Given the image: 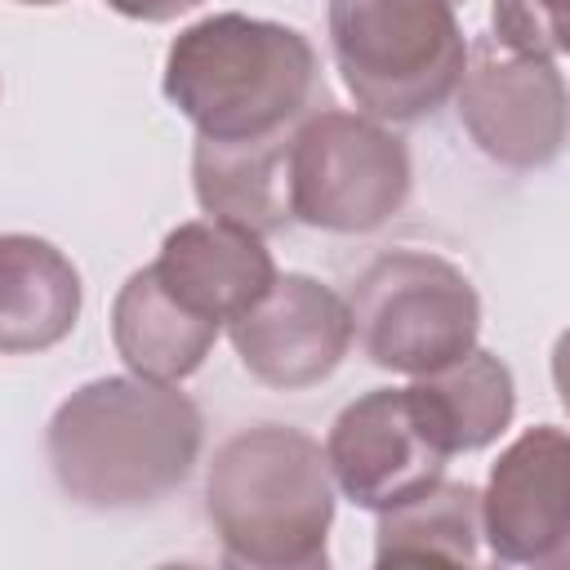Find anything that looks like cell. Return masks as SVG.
I'll use <instances>...</instances> for the list:
<instances>
[{"instance_id":"cell-1","label":"cell","mask_w":570,"mask_h":570,"mask_svg":"<svg viewBox=\"0 0 570 570\" xmlns=\"http://www.w3.org/2000/svg\"><path fill=\"white\" fill-rule=\"evenodd\" d=\"M58 490L94 512L151 508L178 490L200 454V410L187 392L142 374L76 387L45 432Z\"/></svg>"},{"instance_id":"cell-2","label":"cell","mask_w":570,"mask_h":570,"mask_svg":"<svg viewBox=\"0 0 570 570\" xmlns=\"http://www.w3.org/2000/svg\"><path fill=\"white\" fill-rule=\"evenodd\" d=\"M165 98L200 138L236 142L294 129L316 111V49L303 31L245 13H214L174 36Z\"/></svg>"},{"instance_id":"cell-3","label":"cell","mask_w":570,"mask_h":570,"mask_svg":"<svg viewBox=\"0 0 570 570\" xmlns=\"http://www.w3.org/2000/svg\"><path fill=\"white\" fill-rule=\"evenodd\" d=\"M205 517L223 557L249 570L325 566L334 476L325 450L285 423L232 432L205 476Z\"/></svg>"},{"instance_id":"cell-4","label":"cell","mask_w":570,"mask_h":570,"mask_svg":"<svg viewBox=\"0 0 570 570\" xmlns=\"http://www.w3.org/2000/svg\"><path fill=\"white\" fill-rule=\"evenodd\" d=\"M330 49L347 94L374 120L436 111L468 58L454 0H330Z\"/></svg>"},{"instance_id":"cell-5","label":"cell","mask_w":570,"mask_h":570,"mask_svg":"<svg viewBox=\"0 0 570 570\" xmlns=\"http://www.w3.org/2000/svg\"><path fill=\"white\" fill-rule=\"evenodd\" d=\"M352 338L379 370L432 374L476 347L481 298L472 281L423 249L379 254L352 285L347 298Z\"/></svg>"},{"instance_id":"cell-6","label":"cell","mask_w":570,"mask_h":570,"mask_svg":"<svg viewBox=\"0 0 570 570\" xmlns=\"http://www.w3.org/2000/svg\"><path fill=\"white\" fill-rule=\"evenodd\" d=\"M410 196L405 142L370 116L312 111L289 142V214L321 232H374Z\"/></svg>"},{"instance_id":"cell-7","label":"cell","mask_w":570,"mask_h":570,"mask_svg":"<svg viewBox=\"0 0 570 570\" xmlns=\"http://www.w3.org/2000/svg\"><path fill=\"white\" fill-rule=\"evenodd\" d=\"M459 120L472 142L512 169H539L566 142V80L557 62L525 58L490 36L476 40L459 71Z\"/></svg>"},{"instance_id":"cell-8","label":"cell","mask_w":570,"mask_h":570,"mask_svg":"<svg viewBox=\"0 0 570 570\" xmlns=\"http://www.w3.org/2000/svg\"><path fill=\"white\" fill-rule=\"evenodd\" d=\"M227 334L240 365L258 383L298 392L316 387L338 370L352 347V312L316 276L285 272L267 285L258 303L227 321Z\"/></svg>"},{"instance_id":"cell-9","label":"cell","mask_w":570,"mask_h":570,"mask_svg":"<svg viewBox=\"0 0 570 570\" xmlns=\"http://www.w3.org/2000/svg\"><path fill=\"white\" fill-rule=\"evenodd\" d=\"M570 441L557 423L525 428L490 468L481 490V534L508 566H566L570 557V499H566Z\"/></svg>"},{"instance_id":"cell-10","label":"cell","mask_w":570,"mask_h":570,"mask_svg":"<svg viewBox=\"0 0 570 570\" xmlns=\"http://www.w3.org/2000/svg\"><path fill=\"white\" fill-rule=\"evenodd\" d=\"M325 463L352 503L379 512L436 481L445 454L419 428L405 387H374L334 419Z\"/></svg>"},{"instance_id":"cell-11","label":"cell","mask_w":570,"mask_h":570,"mask_svg":"<svg viewBox=\"0 0 570 570\" xmlns=\"http://www.w3.org/2000/svg\"><path fill=\"white\" fill-rule=\"evenodd\" d=\"M151 272L187 312L214 325L236 321L276 281V263L263 236L227 218H196L174 227Z\"/></svg>"},{"instance_id":"cell-12","label":"cell","mask_w":570,"mask_h":570,"mask_svg":"<svg viewBox=\"0 0 570 570\" xmlns=\"http://www.w3.org/2000/svg\"><path fill=\"white\" fill-rule=\"evenodd\" d=\"M298 129V125H294ZM294 129L267 138H196L191 183L209 218H227L258 236L285 227L289 214V142Z\"/></svg>"},{"instance_id":"cell-13","label":"cell","mask_w":570,"mask_h":570,"mask_svg":"<svg viewBox=\"0 0 570 570\" xmlns=\"http://www.w3.org/2000/svg\"><path fill=\"white\" fill-rule=\"evenodd\" d=\"M80 321V272L71 258L40 240L0 236V356L45 352Z\"/></svg>"},{"instance_id":"cell-14","label":"cell","mask_w":570,"mask_h":570,"mask_svg":"<svg viewBox=\"0 0 570 570\" xmlns=\"http://www.w3.org/2000/svg\"><path fill=\"white\" fill-rule=\"evenodd\" d=\"M405 396L419 428L445 459L490 445L512 423V410H517L508 365L481 347L463 352L459 361L432 374H419V383L405 387Z\"/></svg>"},{"instance_id":"cell-15","label":"cell","mask_w":570,"mask_h":570,"mask_svg":"<svg viewBox=\"0 0 570 570\" xmlns=\"http://www.w3.org/2000/svg\"><path fill=\"white\" fill-rule=\"evenodd\" d=\"M218 330L223 325L187 312L156 281L151 267H138L111 303V343H116L120 361L142 379L178 383V379L196 374L200 361L209 356Z\"/></svg>"},{"instance_id":"cell-16","label":"cell","mask_w":570,"mask_h":570,"mask_svg":"<svg viewBox=\"0 0 570 570\" xmlns=\"http://www.w3.org/2000/svg\"><path fill=\"white\" fill-rule=\"evenodd\" d=\"M481 543V490L468 481H428L392 508H379V566H472Z\"/></svg>"},{"instance_id":"cell-17","label":"cell","mask_w":570,"mask_h":570,"mask_svg":"<svg viewBox=\"0 0 570 570\" xmlns=\"http://www.w3.org/2000/svg\"><path fill=\"white\" fill-rule=\"evenodd\" d=\"M490 22H494L490 40L512 49V53L557 62V53L566 49L561 0H494L490 4Z\"/></svg>"},{"instance_id":"cell-18","label":"cell","mask_w":570,"mask_h":570,"mask_svg":"<svg viewBox=\"0 0 570 570\" xmlns=\"http://www.w3.org/2000/svg\"><path fill=\"white\" fill-rule=\"evenodd\" d=\"M107 4L125 18H138V22H169L187 9H196L200 0H107Z\"/></svg>"},{"instance_id":"cell-19","label":"cell","mask_w":570,"mask_h":570,"mask_svg":"<svg viewBox=\"0 0 570 570\" xmlns=\"http://www.w3.org/2000/svg\"><path fill=\"white\" fill-rule=\"evenodd\" d=\"M18 4H62V0H18Z\"/></svg>"}]
</instances>
